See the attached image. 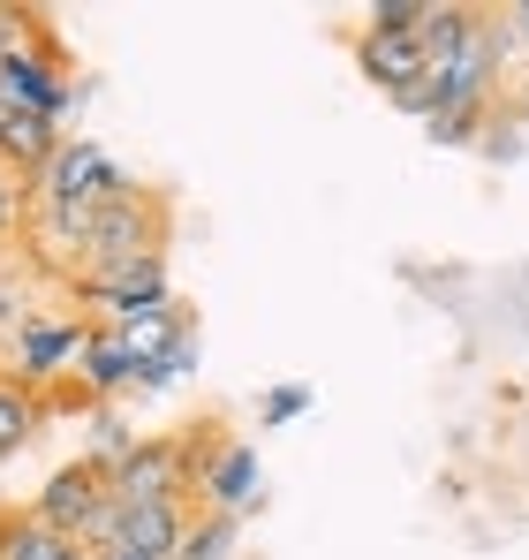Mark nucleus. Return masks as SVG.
I'll use <instances>...</instances> for the list:
<instances>
[{"label":"nucleus","instance_id":"nucleus-13","mask_svg":"<svg viewBox=\"0 0 529 560\" xmlns=\"http://www.w3.org/2000/svg\"><path fill=\"white\" fill-rule=\"evenodd\" d=\"M38 424H46L38 386H23L15 372H0V463H8V455H23V447L38 440Z\"/></svg>","mask_w":529,"mask_h":560},{"label":"nucleus","instance_id":"nucleus-5","mask_svg":"<svg viewBox=\"0 0 529 560\" xmlns=\"http://www.w3.org/2000/svg\"><path fill=\"white\" fill-rule=\"evenodd\" d=\"M121 183H129V175L106 160V144H91V137H84V144H61V152H54V167L31 183V205H69V212H91V205H106Z\"/></svg>","mask_w":529,"mask_h":560},{"label":"nucleus","instance_id":"nucleus-10","mask_svg":"<svg viewBox=\"0 0 529 560\" xmlns=\"http://www.w3.org/2000/svg\"><path fill=\"white\" fill-rule=\"evenodd\" d=\"M61 144H69V137H61V121H46V114H8V121H0V167H8L23 189L54 167V152H61Z\"/></svg>","mask_w":529,"mask_h":560},{"label":"nucleus","instance_id":"nucleus-19","mask_svg":"<svg viewBox=\"0 0 529 560\" xmlns=\"http://www.w3.org/2000/svg\"><path fill=\"white\" fill-rule=\"evenodd\" d=\"M38 31H46V15H38V8H15V0H0V61H8V54H23Z\"/></svg>","mask_w":529,"mask_h":560},{"label":"nucleus","instance_id":"nucleus-7","mask_svg":"<svg viewBox=\"0 0 529 560\" xmlns=\"http://www.w3.org/2000/svg\"><path fill=\"white\" fill-rule=\"evenodd\" d=\"M264 492V463L250 440H227L212 463L197 469V492H189V508H204V515H243L250 523V500Z\"/></svg>","mask_w":529,"mask_h":560},{"label":"nucleus","instance_id":"nucleus-1","mask_svg":"<svg viewBox=\"0 0 529 560\" xmlns=\"http://www.w3.org/2000/svg\"><path fill=\"white\" fill-rule=\"evenodd\" d=\"M167 235H175V205H167V189L121 183L106 205H91V220H84V266L167 250Z\"/></svg>","mask_w":529,"mask_h":560},{"label":"nucleus","instance_id":"nucleus-21","mask_svg":"<svg viewBox=\"0 0 529 560\" xmlns=\"http://www.w3.org/2000/svg\"><path fill=\"white\" fill-rule=\"evenodd\" d=\"M98 560H167V553H137V546H114V553H98Z\"/></svg>","mask_w":529,"mask_h":560},{"label":"nucleus","instance_id":"nucleus-4","mask_svg":"<svg viewBox=\"0 0 529 560\" xmlns=\"http://www.w3.org/2000/svg\"><path fill=\"white\" fill-rule=\"evenodd\" d=\"M106 508H114V485H106V463H91V455H69V463L38 485V500H31V515H38L46 530H61L69 546H84L91 523H98Z\"/></svg>","mask_w":529,"mask_h":560},{"label":"nucleus","instance_id":"nucleus-12","mask_svg":"<svg viewBox=\"0 0 529 560\" xmlns=\"http://www.w3.org/2000/svg\"><path fill=\"white\" fill-rule=\"evenodd\" d=\"M181 538H189V500H144V508H121V546L175 560Z\"/></svg>","mask_w":529,"mask_h":560},{"label":"nucleus","instance_id":"nucleus-24","mask_svg":"<svg viewBox=\"0 0 529 560\" xmlns=\"http://www.w3.org/2000/svg\"><path fill=\"white\" fill-rule=\"evenodd\" d=\"M0 121H8V114H0Z\"/></svg>","mask_w":529,"mask_h":560},{"label":"nucleus","instance_id":"nucleus-14","mask_svg":"<svg viewBox=\"0 0 529 560\" xmlns=\"http://www.w3.org/2000/svg\"><path fill=\"white\" fill-rule=\"evenodd\" d=\"M61 553H69V538L46 530L31 508H0V560H61Z\"/></svg>","mask_w":529,"mask_h":560},{"label":"nucleus","instance_id":"nucleus-9","mask_svg":"<svg viewBox=\"0 0 529 560\" xmlns=\"http://www.w3.org/2000/svg\"><path fill=\"white\" fill-rule=\"evenodd\" d=\"M69 378H77L91 401L106 409L114 394H137V357L121 349V334H114V326H91L84 349H77V372H69Z\"/></svg>","mask_w":529,"mask_h":560},{"label":"nucleus","instance_id":"nucleus-20","mask_svg":"<svg viewBox=\"0 0 529 560\" xmlns=\"http://www.w3.org/2000/svg\"><path fill=\"white\" fill-rule=\"evenodd\" d=\"M23 212H31V189L8 175V183H0V243H15V235H23Z\"/></svg>","mask_w":529,"mask_h":560},{"label":"nucleus","instance_id":"nucleus-15","mask_svg":"<svg viewBox=\"0 0 529 560\" xmlns=\"http://www.w3.org/2000/svg\"><path fill=\"white\" fill-rule=\"evenodd\" d=\"M235 546H243V515H189L175 560H235Z\"/></svg>","mask_w":529,"mask_h":560},{"label":"nucleus","instance_id":"nucleus-16","mask_svg":"<svg viewBox=\"0 0 529 560\" xmlns=\"http://www.w3.org/2000/svg\"><path fill=\"white\" fill-rule=\"evenodd\" d=\"M499 106H446L424 121V137L439 144V152H469V144H484V121H492Z\"/></svg>","mask_w":529,"mask_h":560},{"label":"nucleus","instance_id":"nucleus-6","mask_svg":"<svg viewBox=\"0 0 529 560\" xmlns=\"http://www.w3.org/2000/svg\"><path fill=\"white\" fill-rule=\"evenodd\" d=\"M84 334H91V318H23V326H15V341H8V372L46 394L61 372H77Z\"/></svg>","mask_w":529,"mask_h":560},{"label":"nucleus","instance_id":"nucleus-18","mask_svg":"<svg viewBox=\"0 0 529 560\" xmlns=\"http://www.w3.org/2000/svg\"><path fill=\"white\" fill-rule=\"evenodd\" d=\"M303 409H310V386H303V378H280V386H264V394H258V424H264V432L295 424Z\"/></svg>","mask_w":529,"mask_h":560},{"label":"nucleus","instance_id":"nucleus-23","mask_svg":"<svg viewBox=\"0 0 529 560\" xmlns=\"http://www.w3.org/2000/svg\"><path fill=\"white\" fill-rule=\"evenodd\" d=\"M0 183H8V167H0Z\"/></svg>","mask_w":529,"mask_h":560},{"label":"nucleus","instance_id":"nucleus-3","mask_svg":"<svg viewBox=\"0 0 529 560\" xmlns=\"http://www.w3.org/2000/svg\"><path fill=\"white\" fill-rule=\"evenodd\" d=\"M69 106H77V77H69L61 38L38 31L23 54L0 61V114H46V121H61Z\"/></svg>","mask_w":529,"mask_h":560},{"label":"nucleus","instance_id":"nucleus-22","mask_svg":"<svg viewBox=\"0 0 529 560\" xmlns=\"http://www.w3.org/2000/svg\"><path fill=\"white\" fill-rule=\"evenodd\" d=\"M61 560H98V553H91V546H69V553H61Z\"/></svg>","mask_w":529,"mask_h":560},{"label":"nucleus","instance_id":"nucleus-2","mask_svg":"<svg viewBox=\"0 0 529 560\" xmlns=\"http://www.w3.org/2000/svg\"><path fill=\"white\" fill-rule=\"evenodd\" d=\"M77 295V318L91 326H121L152 303H175V280H167V250H144V258H106V266H84L69 280Z\"/></svg>","mask_w":529,"mask_h":560},{"label":"nucleus","instance_id":"nucleus-8","mask_svg":"<svg viewBox=\"0 0 529 560\" xmlns=\"http://www.w3.org/2000/svg\"><path fill=\"white\" fill-rule=\"evenodd\" d=\"M355 69H363V84H378L386 98L432 77L424 38H386V31H355Z\"/></svg>","mask_w":529,"mask_h":560},{"label":"nucleus","instance_id":"nucleus-17","mask_svg":"<svg viewBox=\"0 0 529 560\" xmlns=\"http://www.w3.org/2000/svg\"><path fill=\"white\" fill-rule=\"evenodd\" d=\"M424 23H432V0H378L363 31H386V38H424Z\"/></svg>","mask_w":529,"mask_h":560},{"label":"nucleus","instance_id":"nucleus-11","mask_svg":"<svg viewBox=\"0 0 529 560\" xmlns=\"http://www.w3.org/2000/svg\"><path fill=\"white\" fill-rule=\"evenodd\" d=\"M114 334H121V349H129L137 364H152V357H175L181 341H197V311H189V303L175 295V303H152V311L121 318Z\"/></svg>","mask_w":529,"mask_h":560}]
</instances>
